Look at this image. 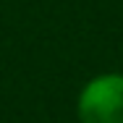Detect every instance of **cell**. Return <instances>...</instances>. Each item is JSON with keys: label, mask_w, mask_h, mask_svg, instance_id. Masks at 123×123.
Returning a JSON list of instances; mask_svg holds the SVG:
<instances>
[{"label": "cell", "mask_w": 123, "mask_h": 123, "mask_svg": "<svg viewBox=\"0 0 123 123\" xmlns=\"http://www.w3.org/2000/svg\"><path fill=\"white\" fill-rule=\"evenodd\" d=\"M81 123H123V74L92 79L79 94Z\"/></svg>", "instance_id": "1"}]
</instances>
